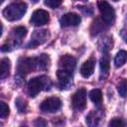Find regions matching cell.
Wrapping results in <instances>:
<instances>
[{
  "label": "cell",
  "instance_id": "6da1fadb",
  "mask_svg": "<svg viewBox=\"0 0 127 127\" xmlns=\"http://www.w3.org/2000/svg\"><path fill=\"white\" fill-rule=\"evenodd\" d=\"M52 86V81L50 77L46 75H41L30 79L28 83V92L31 97H35L42 90H49Z\"/></svg>",
  "mask_w": 127,
  "mask_h": 127
},
{
  "label": "cell",
  "instance_id": "7a4b0ae2",
  "mask_svg": "<svg viewBox=\"0 0 127 127\" xmlns=\"http://www.w3.org/2000/svg\"><path fill=\"white\" fill-rule=\"evenodd\" d=\"M27 11V4L24 2H15L4 8L2 14L8 21H17L21 19Z\"/></svg>",
  "mask_w": 127,
  "mask_h": 127
},
{
  "label": "cell",
  "instance_id": "3957f363",
  "mask_svg": "<svg viewBox=\"0 0 127 127\" xmlns=\"http://www.w3.org/2000/svg\"><path fill=\"white\" fill-rule=\"evenodd\" d=\"M35 68H38L37 58H21L18 62L17 71L21 76H25Z\"/></svg>",
  "mask_w": 127,
  "mask_h": 127
},
{
  "label": "cell",
  "instance_id": "277c9868",
  "mask_svg": "<svg viewBox=\"0 0 127 127\" xmlns=\"http://www.w3.org/2000/svg\"><path fill=\"white\" fill-rule=\"evenodd\" d=\"M98 8H99V11H100L103 21L107 25H112V23L114 22V19H115V12H114V9L112 8V6L108 2L101 0L98 2Z\"/></svg>",
  "mask_w": 127,
  "mask_h": 127
},
{
  "label": "cell",
  "instance_id": "5b68a950",
  "mask_svg": "<svg viewBox=\"0 0 127 127\" xmlns=\"http://www.w3.org/2000/svg\"><path fill=\"white\" fill-rule=\"evenodd\" d=\"M72 107L76 110H83L86 106V90L84 88H80L76 90L71 97Z\"/></svg>",
  "mask_w": 127,
  "mask_h": 127
},
{
  "label": "cell",
  "instance_id": "8992f818",
  "mask_svg": "<svg viewBox=\"0 0 127 127\" xmlns=\"http://www.w3.org/2000/svg\"><path fill=\"white\" fill-rule=\"evenodd\" d=\"M62 107V101L58 97H49L41 103V110L44 112H56Z\"/></svg>",
  "mask_w": 127,
  "mask_h": 127
},
{
  "label": "cell",
  "instance_id": "52a82bcc",
  "mask_svg": "<svg viewBox=\"0 0 127 127\" xmlns=\"http://www.w3.org/2000/svg\"><path fill=\"white\" fill-rule=\"evenodd\" d=\"M75 65H76V60L69 55L63 56L59 61V69H62L70 73L73 72Z\"/></svg>",
  "mask_w": 127,
  "mask_h": 127
},
{
  "label": "cell",
  "instance_id": "ba28073f",
  "mask_svg": "<svg viewBox=\"0 0 127 127\" xmlns=\"http://www.w3.org/2000/svg\"><path fill=\"white\" fill-rule=\"evenodd\" d=\"M50 20V15L46 10L43 9H38L36 10L31 17V23L35 26H42L45 25L49 22Z\"/></svg>",
  "mask_w": 127,
  "mask_h": 127
},
{
  "label": "cell",
  "instance_id": "9c48e42d",
  "mask_svg": "<svg viewBox=\"0 0 127 127\" xmlns=\"http://www.w3.org/2000/svg\"><path fill=\"white\" fill-rule=\"evenodd\" d=\"M49 37V33L47 30H39V31H35L31 37V42L28 45V47L30 48H34L37 47L39 45H42L43 43H45L47 41Z\"/></svg>",
  "mask_w": 127,
  "mask_h": 127
},
{
  "label": "cell",
  "instance_id": "30bf717a",
  "mask_svg": "<svg viewBox=\"0 0 127 127\" xmlns=\"http://www.w3.org/2000/svg\"><path fill=\"white\" fill-rule=\"evenodd\" d=\"M80 21H81L80 16H78L75 13H66L60 19V23L62 27H69V26L75 27L79 25Z\"/></svg>",
  "mask_w": 127,
  "mask_h": 127
},
{
  "label": "cell",
  "instance_id": "8fae6325",
  "mask_svg": "<svg viewBox=\"0 0 127 127\" xmlns=\"http://www.w3.org/2000/svg\"><path fill=\"white\" fill-rule=\"evenodd\" d=\"M58 78H59V85L61 89H66L68 86L71 84V78H72V73L59 69L57 72Z\"/></svg>",
  "mask_w": 127,
  "mask_h": 127
},
{
  "label": "cell",
  "instance_id": "7c38bea8",
  "mask_svg": "<svg viewBox=\"0 0 127 127\" xmlns=\"http://www.w3.org/2000/svg\"><path fill=\"white\" fill-rule=\"evenodd\" d=\"M94 66H95V61L94 59H89L87 60L80 67V74L83 77H89L93 71H94Z\"/></svg>",
  "mask_w": 127,
  "mask_h": 127
},
{
  "label": "cell",
  "instance_id": "4fadbf2b",
  "mask_svg": "<svg viewBox=\"0 0 127 127\" xmlns=\"http://www.w3.org/2000/svg\"><path fill=\"white\" fill-rule=\"evenodd\" d=\"M10 60L7 58H4L1 60V67H0V77L1 79H4L6 76L9 75L10 71Z\"/></svg>",
  "mask_w": 127,
  "mask_h": 127
},
{
  "label": "cell",
  "instance_id": "5bb4252c",
  "mask_svg": "<svg viewBox=\"0 0 127 127\" xmlns=\"http://www.w3.org/2000/svg\"><path fill=\"white\" fill-rule=\"evenodd\" d=\"M127 61V52L124 50H121L117 53L115 59H114V64L116 67H121Z\"/></svg>",
  "mask_w": 127,
  "mask_h": 127
},
{
  "label": "cell",
  "instance_id": "9a60e30c",
  "mask_svg": "<svg viewBox=\"0 0 127 127\" xmlns=\"http://www.w3.org/2000/svg\"><path fill=\"white\" fill-rule=\"evenodd\" d=\"M89 98L91 99L92 102H94L96 105H100V103L102 102V93L99 89L95 88L90 90L89 92Z\"/></svg>",
  "mask_w": 127,
  "mask_h": 127
},
{
  "label": "cell",
  "instance_id": "2e32d148",
  "mask_svg": "<svg viewBox=\"0 0 127 127\" xmlns=\"http://www.w3.org/2000/svg\"><path fill=\"white\" fill-rule=\"evenodd\" d=\"M38 60V68L40 69H46L50 65V58L48 55H41L37 58Z\"/></svg>",
  "mask_w": 127,
  "mask_h": 127
},
{
  "label": "cell",
  "instance_id": "e0dca14e",
  "mask_svg": "<svg viewBox=\"0 0 127 127\" xmlns=\"http://www.w3.org/2000/svg\"><path fill=\"white\" fill-rule=\"evenodd\" d=\"M117 90H118V93L120 96L125 97L127 95V79L122 78L119 81L118 86H117Z\"/></svg>",
  "mask_w": 127,
  "mask_h": 127
},
{
  "label": "cell",
  "instance_id": "ac0fdd59",
  "mask_svg": "<svg viewBox=\"0 0 127 127\" xmlns=\"http://www.w3.org/2000/svg\"><path fill=\"white\" fill-rule=\"evenodd\" d=\"M99 65H100V70L102 72H107L109 70V58L107 55H105L101 58Z\"/></svg>",
  "mask_w": 127,
  "mask_h": 127
},
{
  "label": "cell",
  "instance_id": "d6986e66",
  "mask_svg": "<svg viewBox=\"0 0 127 127\" xmlns=\"http://www.w3.org/2000/svg\"><path fill=\"white\" fill-rule=\"evenodd\" d=\"M13 34L15 35V37H18L19 39H22L26 36L27 34V29L24 28V27H16L12 30Z\"/></svg>",
  "mask_w": 127,
  "mask_h": 127
},
{
  "label": "cell",
  "instance_id": "ffe728a7",
  "mask_svg": "<svg viewBox=\"0 0 127 127\" xmlns=\"http://www.w3.org/2000/svg\"><path fill=\"white\" fill-rule=\"evenodd\" d=\"M15 104H16V107H17V109H18L19 112H21V113L26 112V109H27V103H26L23 99H21V98H17V99L15 100Z\"/></svg>",
  "mask_w": 127,
  "mask_h": 127
},
{
  "label": "cell",
  "instance_id": "44dd1931",
  "mask_svg": "<svg viewBox=\"0 0 127 127\" xmlns=\"http://www.w3.org/2000/svg\"><path fill=\"white\" fill-rule=\"evenodd\" d=\"M9 107H8V105L5 103V102H3V101H1L0 102V117L1 118H6L8 115H9Z\"/></svg>",
  "mask_w": 127,
  "mask_h": 127
},
{
  "label": "cell",
  "instance_id": "7402d4cb",
  "mask_svg": "<svg viewBox=\"0 0 127 127\" xmlns=\"http://www.w3.org/2000/svg\"><path fill=\"white\" fill-rule=\"evenodd\" d=\"M62 2L63 0H45V5L52 9H56L62 4Z\"/></svg>",
  "mask_w": 127,
  "mask_h": 127
},
{
  "label": "cell",
  "instance_id": "603a6c76",
  "mask_svg": "<svg viewBox=\"0 0 127 127\" xmlns=\"http://www.w3.org/2000/svg\"><path fill=\"white\" fill-rule=\"evenodd\" d=\"M125 125L126 123L122 119H119V118H114L109 122V126H114V127H122Z\"/></svg>",
  "mask_w": 127,
  "mask_h": 127
},
{
  "label": "cell",
  "instance_id": "cb8c5ba5",
  "mask_svg": "<svg viewBox=\"0 0 127 127\" xmlns=\"http://www.w3.org/2000/svg\"><path fill=\"white\" fill-rule=\"evenodd\" d=\"M35 125H46V122L45 121H43V119L42 118H38L37 119V121L35 122Z\"/></svg>",
  "mask_w": 127,
  "mask_h": 127
},
{
  "label": "cell",
  "instance_id": "d4e9b609",
  "mask_svg": "<svg viewBox=\"0 0 127 127\" xmlns=\"http://www.w3.org/2000/svg\"><path fill=\"white\" fill-rule=\"evenodd\" d=\"M1 51H2V52L9 51V46H8V45H3V46H2V48H1Z\"/></svg>",
  "mask_w": 127,
  "mask_h": 127
},
{
  "label": "cell",
  "instance_id": "484cf974",
  "mask_svg": "<svg viewBox=\"0 0 127 127\" xmlns=\"http://www.w3.org/2000/svg\"><path fill=\"white\" fill-rule=\"evenodd\" d=\"M0 2H1V3H3V2H4V0H1V1H0Z\"/></svg>",
  "mask_w": 127,
  "mask_h": 127
},
{
  "label": "cell",
  "instance_id": "4316f807",
  "mask_svg": "<svg viewBox=\"0 0 127 127\" xmlns=\"http://www.w3.org/2000/svg\"><path fill=\"white\" fill-rule=\"evenodd\" d=\"M113 1H118V0H113Z\"/></svg>",
  "mask_w": 127,
  "mask_h": 127
},
{
  "label": "cell",
  "instance_id": "83f0119b",
  "mask_svg": "<svg viewBox=\"0 0 127 127\" xmlns=\"http://www.w3.org/2000/svg\"><path fill=\"white\" fill-rule=\"evenodd\" d=\"M33 1H37V0H33Z\"/></svg>",
  "mask_w": 127,
  "mask_h": 127
}]
</instances>
